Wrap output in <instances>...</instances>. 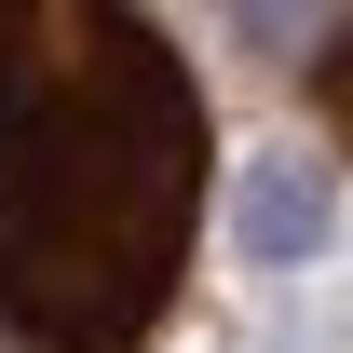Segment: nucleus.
Here are the masks:
<instances>
[{
  "label": "nucleus",
  "mask_w": 353,
  "mask_h": 353,
  "mask_svg": "<svg viewBox=\"0 0 353 353\" xmlns=\"http://www.w3.org/2000/svg\"><path fill=\"white\" fill-rule=\"evenodd\" d=\"M218 190V109L123 0H0V340L150 353Z\"/></svg>",
  "instance_id": "1"
},
{
  "label": "nucleus",
  "mask_w": 353,
  "mask_h": 353,
  "mask_svg": "<svg viewBox=\"0 0 353 353\" xmlns=\"http://www.w3.org/2000/svg\"><path fill=\"white\" fill-rule=\"evenodd\" d=\"M326 245H340V176L312 163V150L245 163V190H231V259L245 272H312Z\"/></svg>",
  "instance_id": "2"
},
{
  "label": "nucleus",
  "mask_w": 353,
  "mask_h": 353,
  "mask_svg": "<svg viewBox=\"0 0 353 353\" xmlns=\"http://www.w3.org/2000/svg\"><path fill=\"white\" fill-rule=\"evenodd\" d=\"M312 95H326V123L353 136V28H340V41H326V68H312Z\"/></svg>",
  "instance_id": "3"
}]
</instances>
